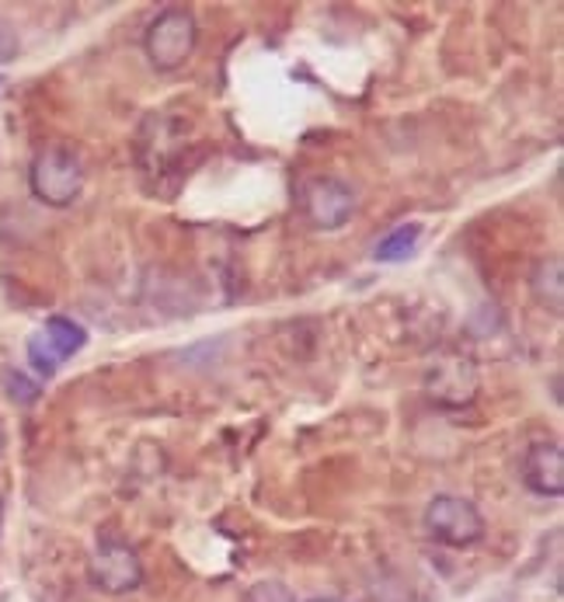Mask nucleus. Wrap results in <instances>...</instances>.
<instances>
[{"mask_svg":"<svg viewBox=\"0 0 564 602\" xmlns=\"http://www.w3.org/2000/svg\"><path fill=\"white\" fill-rule=\"evenodd\" d=\"M199 42V25L196 14L188 8H164L143 32V53L153 71L171 74L192 60Z\"/></svg>","mask_w":564,"mask_h":602,"instance_id":"1","label":"nucleus"},{"mask_svg":"<svg viewBox=\"0 0 564 602\" xmlns=\"http://www.w3.org/2000/svg\"><path fill=\"white\" fill-rule=\"evenodd\" d=\"M28 188L49 210H66L84 188V164L71 147H46L32 158Z\"/></svg>","mask_w":564,"mask_h":602,"instance_id":"2","label":"nucleus"},{"mask_svg":"<svg viewBox=\"0 0 564 602\" xmlns=\"http://www.w3.org/2000/svg\"><path fill=\"white\" fill-rule=\"evenodd\" d=\"M425 529L429 537L442 547L464 550L485 540V515L471 498L460 494H436L429 505H425Z\"/></svg>","mask_w":564,"mask_h":602,"instance_id":"3","label":"nucleus"},{"mask_svg":"<svg viewBox=\"0 0 564 602\" xmlns=\"http://www.w3.org/2000/svg\"><path fill=\"white\" fill-rule=\"evenodd\" d=\"M425 393L439 407H471L481 393V369L471 355L442 352L425 373Z\"/></svg>","mask_w":564,"mask_h":602,"instance_id":"4","label":"nucleus"},{"mask_svg":"<svg viewBox=\"0 0 564 602\" xmlns=\"http://www.w3.org/2000/svg\"><path fill=\"white\" fill-rule=\"evenodd\" d=\"M355 205L359 199L352 188L331 175L306 178L300 188V210L314 230H341L355 216Z\"/></svg>","mask_w":564,"mask_h":602,"instance_id":"5","label":"nucleus"},{"mask_svg":"<svg viewBox=\"0 0 564 602\" xmlns=\"http://www.w3.org/2000/svg\"><path fill=\"white\" fill-rule=\"evenodd\" d=\"M91 581L101 592L109 595H126L133 589H140L143 581V561L136 554V547L118 540V537H98L91 550Z\"/></svg>","mask_w":564,"mask_h":602,"instance_id":"6","label":"nucleus"},{"mask_svg":"<svg viewBox=\"0 0 564 602\" xmlns=\"http://www.w3.org/2000/svg\"><path fill=\"white\" fill-rule=\"evenodd\" d=\"M84 346H88V331H84L74 317L53 314L28 338V363L39 376L49 380V376H53L66 359H74Z\"/></svg>","mask_w":564,"mask_h":602,"instance_id":"7","label":"nucleus"},{"mask_svg":"<svg viewBox=\"0 0 564 602\" xmlns=\"http://www.w3.org/2000/svg\"><path fill=\"white\" fill-rule=\"evenodd\" d=\"M523 485L540 498L564 494V450L561 442L543 439L523 453Z\"/></svg>","mask_w":564,"mask_h":602,"instance_id":"8","label":"nucleus"},{"mask_svg":"<svg viewBox=\"0 0 564 602\" xmlns=\"http://www.w3.org/2000/svg\"><path fill=\"white\" fill-rule=\"evenodd\" d=\"M529 286H534L537 300L543 306H551L554 314H561V303H564V279H561V262L551 258V262H540L529 275Z\"/></svg>","mask_w":564,"mask_h":602,"instance_id":"9","label":"nucleus"},{"mask_svg":"<svg viewBox=\"0 0 564 602\" xmlns=\"http://www.w3.org/2000/svg\"><path fill=\"white\" fill-rule=\"evenodd\" d=\"M422 237V223H401V227L390 230L380 244H376V262H404L408 254H415Z\"/></svg>","mask_w":564,"mask_h":602,"instance_id":"10","label":"nucleus"},{"mask_svg":"<svg viewBox=\"0 0 564 602\" xmlns=\"http://www.w3.org/2000/svg\"><path fill=\"white\" fill-rule=\"evenodd\" d=\"M4 390L14 404H36L39 393H42V387L32 380V376H25L22 369H4Z\"/></svg>","mask_w":564,"mask_h":602,"instance_id":"11","label":"nucleus"},{"mask_svg":"<svg viewBox=\"0 0 564 602\" xmlns=\"http://www.w3.org/2000/svg\"><path fill=\"white\" fill-rule=\"evenodd\" d=\"M241 602H293V592L283 581H254Z\"/></svg>","mask_w":564,"mask_h":602,"instance_id":"12","label":"nucleus"},{"mask_svg":"<svg viewBox=\"0 0 564 602\" xmlns=\"http://www.w3.org/2000/svg\"><path fill=\"white\" fill-rule=\"evenodd\" d=\"M306 602H346V599H335V595H317V599H306Z\"/></svg>","mask_w":564,"mask_h":602,"instance_id":"13","label":"nucleus"},{"mask_svg":"<svg viewBox=\"0 0 564 602\" xmlns=\"http://www.w3.org/2000/svg\"><path fill=\"white\" fill-rule=\"evenodd\" d=\"M0 523H4V498H0Z\"/></svg>","mask_w":564,"mask_h":602,"instance_id":"14","label":"nucleus"},{"mask_svg":"<svg viewBox=\"0 0 564 602\" xmlns=\"http://www.w3.org/2000/svg\"><path fill=\"white\" fill-rule=\"evenodd\" d=\"M0 450H4V432H0Z\"/></svg>","mask_w":564,"mask_h":602,"instance_id":"15","label":"nucleus"},{"mask_svg":"<svg viewBox=\"0 0 564 602\" xmlns=\"http://www.w3.org/2000/svg\"><path fill=\"white\" fill-rule=\"evenodd\" d=\"M0 84H4V74H0Z\"/></svg>","mask_w":564,"mask_h":602,"instance_id":"16","label":"nucleus"}]
</instances>
